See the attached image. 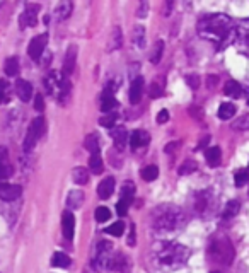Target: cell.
Returning <instances> with one entry per match:
<instances>
[{
    "instance_id": "obj_40",
    "label": "cell",
    "mask_w": 249,
    "mask_h": 273,
    "mask_svg": "<svg viewBox=\"0 0 249 273\" xmlns=\"http://www.w3.org/2000/svg\"><path fill=\"white\" fill-rule=\"evenodd\" d=\"M123 231H124V224L122 222V220H118V222L111 224V226L108 227V231H106V232L111 234V236H115V237H118V236H122V234H123Z\"/></svg>"
},
{
    "instance_id": "obj_33",
    "label": "cell",
    "mask_w": 249,
    "mask_h": 273,
    "mask_svg": "<svg viewBox=\"0 0 249 273\" xmlns=\"http://www.w3.org/2000/svg\"><path fill=\"white\" fill-rule=\"evenodd\" d=\"M162 53H164V41H155V44H154V48H152V51H150V62L152 63H159L161 62V58H162Z\"/></svg>"
},
{
    "instance_id": "obj_35",
    "label": "cell",
    "mask_w": 249,
    "mask_h": 273,
    "mask_svg": "<svg viewBox=\"0 0 249 273\" xmlns=\"http://www.w3.org/2000/svg\"><path fill=\"white\" fill-rule=\"evenodd\" d=\"M248 183H249V169H239V171H236V174H234V185L237 188H243Z\"/></svg>"
},
{
    "instance_id": "obj_49",
    "label": "cell",
    "mask_w": 249,
    "mask_h": 273,
    "mask_svg": "<svg viewBox=\"0 0 249 273\" xmlns=\"http://www.w3.org/2000/svg\"><path fill=\"white\" fill-rule=\"evenodd\" d=\"M167 120H169V113H167V109H162V111L157 115V123H161V125H162V123H166V122H167Z\"/></svg>"
},
{
    "instance_id": "obj_31",
    "label": "cell",
    "mask_w": 249,
    "mask_h": 273,
    "mask_svg": "<svg viewBox=\"0 0 249 273\" xmlns=\"http://www.w3.org/2000/svg\"><path fill=\"white\" fill-rule=\"evenodd\" d=\"M72 178H74V183L77 185H87L89 183V172L85 168H75L72 171Z\"/></svg>"
},
{
    "instance_id": "obj_4",
    "label": "cell",
    "mask_w": 249,
    "mask_h": 273,
    "mask_svg": "<svg viewBox=\"0 0 249 273\" xmlns=\"http://www.w3.org/2000/svg\"><path fill=\"white\" fill-rule=\"evenodd\" d=\"M234 246L227 236H215L208 244V258L219 265H230L234 261Z\"/></svg>"
},
{
    "instance_id": "obj_46",
    "label": "cell",
    "mask_w": 249,
    "mask_h": 273,
    "mask_svg": "<svg viewBox=\"0 0 249 273\" xmlns=\"http://www.w3.org/2000/svg\"><path fill=\"white\" fill-rule=\"evenodd\" d=\"M186 81H188V85L191 89H198L200 87V77H198V75H195V74L188 75V77H186Z\"/></svg>"
},
{
    "instance_id": "obj_55",
    "label": "cell",
    "mask_w": 249,
    "mask_h": 273,
    "mask_svg": "<svg viewBox=\"0 0 249 273\" xmlns=\"http://www.w3.org/2000/svg\"><path fill=\"white\" fill-rule=\"evenodd\" d=\"M248 106H249V98H248Z\"/></svg>"
},
{
    "instance_id": "obj_30",
    "label": "cell",
    "mask_w": 249,
    "mask_h": 273,
    "mask_svg": "<svg viewBox=\"0 0 249 273\" xmlns=\"http://www.w3.org/2000/svg\"><path fill=\"white\" fill-rule=\"evenodd\" d=\"M3 70H5V74L9 75V77H16V75L19 74V60H17L16 57L7 58L5 65H3Z\"/></svg>"
},
{
    "instance_id": "obj_45",
    "label": "cell",
    "mask_w": 249,
    "mask_h": 273,
    "mask_svg": "<svg viewBox=\"0 0 249 273\" xmlns=\"http://www.w3.org/2000/svg\"><path fill=\"white\" fill-rule=\"evenodd\" d=\"M128 207H130V202H126V200H122L120 198V202L116 203V212H118L120 217H124L128 213Z\"/></svg>"
},
{
    "instance_id": "obj_9",
    "label": "cell",
    "mask_w": 249,
    "mask_h": 273,
    "mask_svg": "<svg viewBox=\"0 0 249 273\" xmlns=\"http://www.w3.org/2000/svg\"><path fill=\"white\" fill-rule=\"evenodd\" d=\"M46 43H48V34L46 33L33 38V41L29 43V48H27V55L31 57V60L40 62V58L43 57V53H44Z\"/></svg>"
},
{
    "instance_id": "obj_48",
    "label": "cell",
    "mask_w": 249,
    "mask_h": 273,
    "mask_svg": "<svg viewBox=\"0 0 249 273\" xmlns=\"http://www.w3.org/2000/svg\"><path fill=\"white\" fill-rule=\"evenodd\" d=\"M34 108L38 109V111H43L44 109V101H43V96L38 94L36 99H34Z\"/></svg>"
},
{
    "instance_id": "obj_18",
    "label": "cell",
    "mask_w": 249,
    "mask_h": 273,
    "mask_svg": "<svg viewBox=\"0 0 249 273\" xmlns=\"http://www.w3.org/2000/svg\"><path fill=\"white\" fill-rule=\"evenodd\" d=\"M113 191H115V179L113 178H106L103 179L101 183H99L98 186V195L101 200H108L109 196L113 195Z\"/></svg>"
},
{
    "instance_id": "obj_44",
    "label": "cell",
    "mask_w": 249,
    "mask_h": 273,
    "mask_svg": "<svg viewBox=\"0 0 249 273\" xmlns=\"http://www.w3.org/2000/svg\"><path fill=\"white\" fill-rule=\"evenodd\" d=\"M109 217H111V212H109L106 207H99V209L96 210V219H98V222H106Z\"/></svg>"
},
{
    "instance_id": "obj_14",
    "label": "cell",
    "mask_w": 249,
    "mask_h": 273,
    "mask_svg": "<svg viewBox=\"0 0 249 273\" xmlns=\"http://www.w3.org/2000/svg\"><path fill=\"white\" fill-rule=\"evenodd\" d=\"M142 94H144V79L137 77V79H133V81H131L130 92H128L131 105H138V103H140V99H142Z\"/></svg>"
},
{
    "instance_id": "obj_3",
    "label": "cell",
    "mask_w": 249,
    "mask_h": 273,
    "mask_svg": "<svg viewBox=\"0 0 249 273\" xmlns=\"http://www.w3.org/2000/svg\"><path fill=\"white\" fill-rule=\"evenodd\" d=\"M154 254L157 258L159 265L171 270H178L183 265H186L189 258V250L179 243H169V241H162L157 243L154 248Z\"/></svg>"
},
{
    "instance_id": "obj_41",
    "label": "cell",
    "mask_w": 249,
    "mask_h": 273,
    "mask_svg": "<svg viewBox=\"0 0 249 273\" xmlns=\"http://www.w3.org/2000/svg\"><path fill=\"white\" fill-rule=\"evenodd\" d=\"M116 113H108L106 116H103L101 120H99V123H101L103 126H106V128H113L115 126V123H116Z\"/></svg>"
},
{
    "instance_id": "obj_2",
    "label": "cell",
    "mask_w": 249,
    "mask_h": 273,
    "mask_svg": "<svg viewBox=\"0 0 249 273\" xmlns=\"http://www.w3.org/2000/svg\"><path fill=\"white\" fill-rule=\"evenodd\" d=\"M186 213L174 205H161L152 212V226L157 232H174L185 227Z\"/></svg>"
},
{
    "instance_id": "obj_26",
    "label": "cell",
    "mask_w": 249,
    "mask_h": 273,
    "mask_svg": "<svg viewBox=\"0 0 249 273\" xmlns=\"http://www.w3.org/2000/svg\"><path fill=\"white\" fill-rule=\"evenodd\" d=\"M122 43H123L122 29H120V27H115V29H113V33H111V38H109V41H108V50L109 51L118 50V48L122 46Z\"/></svg>"
},
{
    "instance_id": "obj_28",
    "label": "cell",
    "mask_w": 249,
    "mask_h": 273,
    "mask_svg": "<svg viewBox=\"0 0 249 273\" xmlns=\"http://www.w3.org/2000/svg\"><path fill=\"white\" fill-rule=\"evenodd\" d=\"M89 168H91V171L94 172V174H101V172H103L104 166H103V159H101L99 150L94 152V154L91 155V159H89Z\"/></svg>"
},
{
    "instance_id": "obj_29",
    "label": "cell",
    "mask_w": 249,
    "mask_h": 273,
    "mask_svg": "<svg viewBox=\"0 0 249 273\" xmlns=\"http://www.w3.org/2000/svg\"><path fill=\"white\" fill-rule=\"evenodd\" d=\"M236 115V106L232 103H222L219 108V118L220 120H230Z\"/></svg>"
},
{
    "instance_id": "obj_25",
    "label": "cell",
    "mask_w": 249,
    "mask_h": 273,
    "mask_svg": "<svg viewBox=\"0 0 249 273\" xmlns=\"http://www.w3.org/2000/svg\"><path fill=\"white\" fill-rule=\"evenodd\" d=\"M111 270H118L122 273H128L130 272V263H128L126 256H123V254H115L113 256V267Z\"/></svg>"
},
{
    "instance_id": "obj_1",
    "label": "cell",
    "mask_w": 249,
    "mask_h": 273,
    "mask_svg": "<svg viewBox=\"0 0 249 273\" xmlns=\"http://www.w3.org/2000/svg\"><path fill=\"white\" fill-rule=\"evenodd\" d=\"M196 29L203 40L213 41L217 44V50H224L227 44L234 43L236 24L226 14H208L200 19Z\"/></svg>"
},
{
    "instance_id": "obj_20",
    "label": "cell",
    "mask_w": 249,
    "mask_h": 273,
    "mask_svg": "<svg viewBox=\"0 0 249 273\" xmlns=\"http://www.w3.org/2000/svg\"><path fill=\"white\" fill-rule=\"evenodd\" d=\"M70 14H72V2H67V0H65V2L58 3V7L53 12V17L57 21H65Z\"/></svg>"
},
{
    "instance_id": "obj_6",
    "label": "cell",
    "mask_w": 249,
    "mask_h": 273,
    "mask_svg": "<svg viewBox=\"0 0 249 273\" xmlns=\"http://www.w3.org/2000/svg\"><path fill=\"white\" fill-rule=\"evenodd\" d=\"M193 210L203 217L212 215L215 212V196L212 189H203L193 196Z\"/></svg>"
},
{
    "instance_id": "obj_23",
    "label": "cell",
    "mask_w": 249,
    "mask_h": 273,
    "mask_svg": "<svg viewBox=\"0 0 249 273\" xmlns=\"http://www.w3.org/2000/svg\"><path fill=\"white\" fill-rule=\"evenodd\" d=\"M116 108H118V101L115 99V96L103 94V98H101V111L103 113H115Z\"/></svg>"
},
{
    "instance_id": "obj_19",
    "label": "cell",
    "mask_w": 249,
    "mask_h": 273,
    "mask_svg": "<svg viewBox=\"0 0 249 273\" xmlns=\"http://www.w3.org/2000/svg\"><path fill=\"white\" fill-rule=\"evenodd\" d=\"M113 140H115V147L118 148V150H123L126 142L130 140V137H128V133H126V128H124V126H118V128L113 132Z\"/></svg>"
},
{
    "instance_id": "obj_10",
    "label": "cell",
    "mask_w": 249,
    "mask_h": 273,
    "mask_svg": "<svg viewBox=\"0 0 249 273\" xmlns=\"http://www.w3.org/2000/svg\"><path fill=\"white\" fill-rule=\"evenodd\" d=\"M38 12H40V5H36V3H29V5L26 7V10L21 14V19H19L21 27L24 29V27L36 26V22H38Z\"/></svg>"
},
{
    "instance_id": "obj_15",
    "label": "cell",
    "mask_w": 249,
    "mask_h": 273,
    "mask_svg": "<svg viewBox=\"0 0 249 273\" xmlns=\"http://www.w3.org/2000/svg\"><path fill=\"white\" fill-rule=\"evenodd\" d=\"M16 94L22 103L31 101V98H33V85H31L27 81L19 79V81L16 82Z\"/></svg>"
},
{
    "instance_id": "obj_16",
    "label": "cell",
    "mask_w": 249,
    "mask_h": 273,
    "mask_svg": "<svg viewBox=\"0 0 249 273\" xmlns=\"http://www.w3.org/2000/svg\"><path fill=\"white\" fill-rule=\"evenodd\" d=\"M148 144H150V135H148L147 132H144V130H135L130 135V147L133 148V150H137V148H140V147H145V145H148Z\"/></svg>"
},
{
    "instance_id": "obj_8",
    "label": "cell",
    "mask_w": 249,
    "mask_h": 273,
    "mask_svg": "<svg viewBox=\"0 0 249 273\" xmlns=\"http://www.w3.org/2000/svg\"><path fill=\"white\" fill-rule=\"evenodd\" d=\"M232 44L241 55L249 58V19H241L236 22V34H234Z\"/></svg>"
},
{
    "instance_id": "obj_12",
    "label": "cell",
    "mask_w": 249,
    "mask_h": 273,
    "mask_svg": "<svg viewBox=\"0 0 249 273\" xmlns=\"http://www.w3.org/2000/svg\"><path fill=\"white\" fill-rule=\"evenodd\" d=\"M14 172V168L9 161V154H7L5 147H0V181L10 178Z\"/></svg>"
},
{
    "instance_id": "obj_38",
    "label": "cell",
    "mask_w": 249,
    "mask_h": 273,
    "mask_svg": "<svg viewBox=\"0 0 249 273\" xmlns=\"http://www.w3.org/2000/svg\"><path fill=\"white\" fill-rule=\"evenodd\" d=\"M85 148L91 150V154H94V152L99 150V140H98V135H96V133H91V135L85 137Z\"/></svg>"
},
{
    "instance_id": "obj_56",
    "label": "cell",
    "mask_w": 249,
    "mask_h": 273,
    "mask_svg": "<svg viewBox=\"0 0 249 273\" xmlns=\"http://www.w3.org/2000/svg\"><path fill=\"white\" fill-rule=\"evenodd\" d=\"M248 169H249V168H248Z\"/></svg>"
},
{
    "instance_id": "obj_54",
    "label": "cell",
    "mask_w": 249,
    "mask_h": 273,
    "mask_svg": "<svg viewBox=\"0 0 249 273\" xmlns=\"http://www.w3.org/2000/svg\"><path fill=\"white\" fill-rule=\"evenodd\" d=\"M210 273H220V272H210Z\"/></svg>"
},
{
    "instance_id": "obj_22",
    "label": "cell",
    "mask_w": 249,
    "mask_h": 273,
    "mask_svg": "<svg viewBox=\"0 0 249 273\" xmlns=\"http://www.w3.org/2000/svg\"><path fill=\"white\" fill-rule=\"evenodd\" d=\"M224 92H226V96H229V98L239 99L241 96H243V87H241L239 82L229 81V82L226 84V87H224Z\"/></svg>"
},
{
    "instance_id": "obj_51",
    "label": "cell",
    "mask_w": 249,
    "mask_h": 273,
    "mask_svg": "<svg viewBox=\"0 0 249 273\" xmlns=\"http://www.w3.org/2000/svg\"><path fill=\"white\" fill-rule=\"evenodd\" d=\"M147 12H148V3L144 2V3L140 5V9H138L137 16H138V17H145V16H147Z\"/></svg>"
},
{
    "instance_id": "obj_32",
    "label": "cell",
    "mask_w": 249,
    "mask_h": 273,
    "mask_svg": "<svg viewBox=\"0 0 249 273\" xmlns=\"http://www.w3.org/2000/svg\"><path fill=\"white\" fill-rule=\"evenodd\" d=\"M70 265V258L65 253H55L51 258V267L55 268H67Z\"/></svg>"
},
{
    "instance_id": "obj_34",
    "label": "cell",
    "mask_w": 249,
    "mask_h": 273,
    "mask_svg": "<svg viewBox=\"0 0 249 273\" xmlns=\"http://www.w3.org/2000/svg\"><path fill=\"white\" fill-rule=\"evenodd\" d=\"M131 38H133V43L137 44L138 48H144L145 46V27L135 26L133 33H131Z\"/></svg>"
},
{
    "instance_id": "obj_47",
    "label": "cell",
    "mask_w": 249,
    "mask_h": 273,
    "mask_svg": "<svg viewBox=\"0 0 249 273\" xmlns=\"http://www.w3.org/2000/svg\"><path fill=\"white\" fill-rule=\"evenodd\" d=\"M148 94H150L152 98H161V96H162V89L159 87L157 82H154V84L150 85V89H148Z\"/></svg>"
},
{
    "instance_id": "obj_50",
    "label": "cell",
    "mask_w": 249,
    "mask_h": 273,
    "mask_svg": "<svg viewBox=\"0 0 249 273\" xmlns=\"http://www.w3.org/2000/svg\"><path fill=\"white\" fill-rule=\"evenodd\" d=\"M217 82H219V77H217V75H208V77H207V85H208V89L215 87Z\"/></svg>"
},
{
    "instance_id": "obj_42",
    "label": "cell",
    "mask_w": 249,
    "mask_h": 273,
    "mask_svg": "<svg viewBox=\"0 0 249 273\" xmlns=\"http://www.w3.org/2000/svg\"><path fill=\"white\" fill-rule=\"evenodd\" d=\"M196 162L195 161H186L185 164L179 168V174H191V172H195L196 171Z\"/></svg>"
},
{
    "instance_id": "obj_36",
    "label": "cell",
    "mask_w": 249,
    "mask_h": 273,
    "mask_svg": "<svg viewBox=\"0 0 249 273\" xmlns=\"http://www.w3.org/2000/svg\"><path fill=\"white\" fill-rule=\"evenodd\" d=\"M140 174L145 181H154V179L159 178V168L157 166H147V168L142 169Z\"/></svg>"
},
{
    "instance_id": "obj_37",
    "label": "cell",
    "mask_w": 249,
    "mask_h": 273,
    "mask_svg": "<svg viewBox=\"0 0 249 273\" xmlns=\"http://www.w3.org/2000/svg\"><path fill=\"white\" fill-rule=\"evenodd\" d=\"M133 196H135V185L131 181L123 183V186H122V200H126V202L131 203Z\"/></svg>"
},
{
    "instance_id": "obj_11",
    "label": "cell",
    "mask_w": 249,
    "mask_h": 273,
    "mask_svg": "<svg viewBox=\"0 0 249 273\" xmlns=\"http://www.w3.org/2000/svg\"><path fill=\"white\" fill-rule=\"evenodd\" d=\"M22 193V188L19 185H9V183H0V198L3 202H14Z\"/></svg>"
},
{
    "instance_id": "obj_27",
    "label": "cell",
    "mask_w": 249,
    "mask_h": 273,
    "mask_svg": "<svg viewBox=\"0 0 249 273\" xmlns=\"http://www.w3.org/2000/svg\"><path fill=\"white\" fill-rule=\"evenodd\" d=\"M82 203H84V193L82 191L74 189V191H70V195L67 196V205L70 207V209H81Z\"/></svg>"
},
{
    "instance_id": "obj_52",
    "label": "cell",
    "mask_w": 249,
    "mask_h": 273,
    "mask_svg": "<svg viewBox=\"0 0 249 273\" xmlns=\"http://www.w3.org/2000/svg\"><path fill=\"white\" fill-rule=\"evenodd\" d=\"M128 244H130V246H133V244H135V226H131L130 237H128Z\"/></svg>"
},
{
    "instance_id": "obj_43",
    "label": "cell",
    "mask_w": 249,
    "mask_h": 273,
    "mask_svg": "<svg viewBox=\"0 0 249 273\" xmlns=\"http://www.w3.org/2000/svg\"><path fill=\"white\" fill-rule=\"evenodd\" d=\"M120 87V79H111V81H108V84H106V87H104V92L103 94H115L116 92V89Z\"/></svg>"
},
{
    "instance_id": "obj_21",
    "label": "cell",
    "mask_w": 249,
    "mask_h": 273,
    "mask_svg": "<svg viewBox=\"0 0 249 273\" xmlns=\"http://www.w3.org/2000/svg\"><path fill=\"white\" fill-rule=\"evenodd\" d=\"M205 159L208 162V166L215 168V166L220 164V159H222V152H220L219 147H208L205 150Z\"/></svg>"
},
{
    "instance_id": "obj_39",
    "label": "cell",
    "mask_w": 249,
    "mask_h": 273,
    "mask_svg": "<svg viewBox=\"0 0 249 273\" xmlns=\"http://www.w3.org/2000/svg\"><path fill=\"white\" fill-rule=\"evenodd\" d=\"M9 96H10V85H9V82L3 81V79H0V105H2V103L9 101Z\"/></svg>"
},
{
    "instance_id": "obj_17",
    "label": "cell",
    "mask_w": 249,
    "mask_h": 273,
    "mask_svg": "<svg viewBox=\"0 0 249 273\" xmlns=\"http://www.w3.org/2000/svg\"><path fill=\"white\" fill-rule=\"evenodd\" d=\"M75 62H77V46L72 44L68 46L67 53H65V60H63V72L67 75H70L75 68Z\"/></svg>"
},
{
    "instance_id": "obj_53",
    "label": "cell",
    "mask_w": 249,
    "mask_h": 273,
    "mask_svg": "<svg viewBox=\"0 0 249 273\" xmlns=\"http://www.w3.org/2000/svg\"><path fill=\"white\" fill-rule=\"evenodd\" d=\"M174 147H178V144H176V142H172V144H169L167 147H166V152L169 154V152H172V148H174Z\"/></svg>"
},
{
    "instance_id": "obj_7",
    "label": "cell",
    "mask_w": 249,
    "mask_h": 273,
    "mask_svg": "<svg viewBox=\"0 0 249 273\" xmlns=\"http://www.w3.org/2000/svg\"><path fill=\"white\" fill-rule=\"evenodd\" d=\"M44 126L46 125H44L43 116H38V118L33 120V123H31L29 128H27L26 137H24V142H22V150L24 152H31L34 147H36L38 140H40L44 133Z\"/></svg>"
},
{
    "instance_id": "obj_5",
    "label": "cell",
    "mask_w": 249,
    "mask_h": 273,
    "mask_svg": "<svg viewBox=\"0 0 249 273\" xmlns=\"http://www.w3.org/2000/svg\"><path fill=\"white\" fill-rule=\"evenodd\" d=\"M44 87H46L48 94L57 99L58 103H65V98H68L70 94V84L62 72H51L44 79Z\"/></svg>"
},
{
    "instance_id": "obj_24",
    "label": "cell",
    "mask_w": 249,
    "mask_h": 273,
    "mask_svg": "<svg viewBox=\"0 0 249 273\" xmlns=\"http://www.w3.org/2000/svg\"><path fill=\"white\" fill-rule=\"evenodd\" d=\"M239 210H241V203L237 202V200H230V202L226 205V209H224L222 219H224V220L234 219V217H236L237 213H239Z\"/></svg>"
},
{
    "instance_id": "obj_13",
    "label": "cell",
    "mask_w": 249,
    "mask_h": 273,
    "mask_svg": "<svg viewBox=\"0 0 249 273\" xmlns=\"http://www.w3.org/2000/svg\"><path fill=\"white\" fill-rule=\"evenodd\" d=\"M62 229H63V236L67 237L68 241L74 237L75 219H74V213H72L70 210H65L63 215H62Z\"/></svg>"
}]
</instances>
